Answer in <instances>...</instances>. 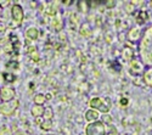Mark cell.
<instances>
[{"mask_svg": "<svg viewBox=\"0 0 152 135\" xmlns=\"http://www.w3.org/2000/svg\"><path fill=\"white\" fill-rule=\"evenodd\" d=\"M137 55L146 67H152V24L142 29V35L137 43Z\"/></svg>", "mask_w": 152, "mask_h": 135, "instance_id": "1", "label": "cell"}, {"mask_svg": "<svg viewBox=\"0 0 152 135\" xmlns=\"http://www.w3.org/2000/svg\"><path fill=\"white\" fill-rule=\"evenodd\" d=\"M90 107L97 112L108 113L112 107V101L110 97H94L89 102Z\"/></svg>", "mask_w": 152, "mask_h": 135, "instance_id": "2", "label": "cell"}, {"mask_svg": "<svg viewBox=\"0 0 152 135\" xmlns=\"http://www.w3.org/2000/svg\"><path fill=\"white\" fill-rule=\"evenodd\" d=\"M145 68H146V66L142 63V61L139 58V57L133 58L130 62H129V66H128V71H129V73H130L133 77L142 76Z\"/></svg>", "mask_w": 152, "mask_h": 135, "instance_id": "3", "label": "cell"}, {"mask_svg": "<svg viewBox=\"0 0 152 135\" xmlns=\"http://www.w3.org/2000/svg\"><path fill=\"white\" fill-rule=\"evenodd\" d=\"M85 134L86 135H106V126L104 122L96 120L94 123L88 124L85 128Z\"/></svg>", "mask_w": 152, "mask_h": 135, "instance_id": "4", "label": "cell"}, {"mask_svg": "<svg viewBox=\"0 0 152 135\" xmlns=\"http://www.w3.org/2000/svg\"><path fill=\"white\" fill-rule=\"evenodd\" d=\"M141 35H142V29L140 27H132L128 34H126V39H128L129 43L137 45V43L141 39Z\"/></svg>", "mask_w": 152, "mask_h": 135, "instance_id": "5", "label": "cell"}, {"mask_svg": "<svg viewBox=\"0 0 152 135\" xmlns=\"http://www.w3.org/2000/svg\"><path fill=\"white\" fill-rule=\"evenodd\" d=\"M18 107V101L17 100H14V101H9V102H5L3 104V106L0 107V112L5 116H11L14 115V112L17 109Z\"/></svg>", "mask_w": 152, "mask_h": 135, "instance_id": "6", "label": "cell"}, {"mask_svg": "<svg viewBox=\"0 0 152 135\" xmlns=\"http://www.w3.org/2000/svg\"><path fill=\"white\" fill-rule=\"evenodd\" d=\"M14 97H15V90H14V88H10V87L1 88V90H0V99H1L4 102L12 101Z\"/></svg>", "mask_w": 152, "mask_h": 135, "instance_id": "7", "label": "cell"}, {"mask_svg": "<svg viewBox=\"0 0 152 135\" xmlns=\"http://www.w3.org/2000/svg\"><path fill=\"white\" fill-rule=\"evenodd\" d=\"M11 14H12V17H14V20L17 23H21L22 22V20H23V10H22V7L20 5L15 4L14 6H12Z\"/></svg>", "mask_w": 152, "mask_h": 135, "instance_id": "8", "label": "cell"}, {"mask_svg": "<svg viewBox=\"0 0 152 135\" xmlns=\"http://www.w3.org/2000/svg\"><path fill=\"white\" fill-rule=\"evenodd\" d=\"M148 20H150V15H148L147 11H145V10H139V11L136 12L135 21H136V23L139 24V26H142V24H145Z\"/></svg>", "mask_w": 152, "mask_h": 135, "instance_id": "9", "label": "cell"}, {"mask_svg": "<svg viewBox=\"0 0 152 135\" xmlns=\"http://www.w3.org/2000/svg\"><path fill=\"white\" fill-rule=\"evenodd\" d=\"M122 56L125 61L130 62L133 58H135V49H133L132 46H124L122 50Z\"/></svg>", "mask_w": 152, "mask_h": 135, "instance_id": "10", "label": "cell"}, {"mask_svg": "<svg viewBox=\"0 0 152 135\" xmlns=\"http://www.w3.org/2000/svg\"><path fill=\"white\" fill-rule=\"evenodd\" d=\"M141 77L146 87L152 88V67H146Z\"/></svg>", "mask_w": 152, "mask_h": 135, "instance_id": "11", "label": "cell"}, {"mask_svg": "<svg viewBox=\"0 0 152 135\" xmlns=\"http://www.w3.org/2000/svg\"><path fill=\"white\" fill-rule=\"evenodd\" d=\"M10 45L12 46V50H14V54L17 55L20 53V47H21V43H20V38L17 35L12 34L10 36Z\"/></svg>", "mask_w": 152, "mask_h": 135, "instance_id": "12", "label": "cell"}, {"mask_svg": "<svg viewBox=\"0 0 152 135\" xmlns=\"http://www.w3.org/2000/svg\"><path fill=\"white\" fill-rule=\"evenodd\" d=\"M99 117H100L99 112L95 111V109H93V108L91 109H88V111L85 112V119L88 122H90V123H94V122H96L99 119Z\"/></svg>", "mask_w": 152, "mask_h": 135, "instance_id": "13", "label": "cell"}, {"mask_svg": "<svg viewBox=\"0 0 152 135\" xmlns=\"http://www.w3.org/2000/svg\"><path fill=\"white\" fill-rule=\"evenodd\" d=\"M44 111H45V107L43 105H35L32 107V115L37 118V117H43L44 115Z\"/></svg>", "mask_w": 152, "mask_h": 135, "instance_id": "14", "label": "cell"}, {"mask_svg": "<svg viewBox=\"0 0 152 135\" xmlns=\"http://www.w3.org/2000/svg\"><path fill=\"white\" fill-rule=\"evenodd\" d=\"M26 36L31 40H35V39H38V36H39V31L37 28H29L26 31Z\"/></svg>", "mask_w": 152, "mask_h": 135, "instance_id": "15", "label": "cell"}, {"mask_svg": "<svg viewBox=\"0 0 152 135\" xmlns=\"http://www.w3.org/2000/svg\"><path fill=\"white\" fill-rule=\"evenodd\" d=\"M79 33L83 36H90L91 35V28H90V26L88 23H84L83 26L80 27V29H79Z\"/></svg>", "mask_w": 152, "mask_h": 135, "instance_id": "16", "label": "cell"}, {"mask_svg": "<svg viewBox=\"0 0 152 135\" xmlns=\"http://www.w3.org/2000/svg\"><path fill=\"white\" fill-rule=\"evenodd\" d=\"M45 101H46V99H45V95H44V94H38V95H35V97H34L35 105H43Z\"/></svg>", "mask_w": 152, "mask_h": 135, "instance_id": "17", "label": "cell"}, {"mask_svg": "<svg viewBox=\"0 0 152 135\" xmlns=\"http://www.w3.org/2000/svg\"><path fill=\"white\" fill-rule=\"evenodd\" d=\"M44 118H46V120H50L54 116V112H53V108L51 107H46L45 111H44Z\"/></svg>", "mask_w": 152, "mask_h": 135, "instance_id": "18", "label": "cell"}, {"mask_svg": "<svg viewBox=\"0 0 152 135\" xmlns=\"http://www.w3.org/2000/svg\"><path fill=\"white\" fill-rule=\"evenodd\" d=\"M3 77H4L5 82H7V83H12L16 80V77L12 74V73H3Z\"/></svg>", "mask_w": 152, "mask_h": 135, "instance_id": "19", "label": "cell"}, {"mask_svg": "<svg viewBox=\"0 0 152 135\" xmlns=\"http://www.w3.org/2000/svg\"><path fill=\"white\" fill-rule=\"evenodd\" d=\"M6 67L9 69H18L20 68V63L17 62V61H10V62L6 63Z\"/></svg>", "mask_w": 152, "mask_h": 135, "instance_id": "20", "label": "cell"}, {"mask_svg": "<svg viewBox=\"0 0 152 135\" xmlns=\"http://www.w3.org/2000/svg\"><path fill=\"white\" fill-rule=\"evenodd\" d=\"M78 5L80 6V7H79V10H80L82 12H84V14L88 11V9H89V3H86V1H79V3H78Z\"/></svg>", "mask_w": 152, "mask_h": 135, "instance_id": "21", "label": "cell"}, {"mask_svg": "<svg viewBox=\"0 0 152 135\" xmlns=\"http://www.w3.org/2000/svg\"><path fill=\"white\" fill-rule=\"evenodd\" d=\"M29 56H31V58H32L33 61H35V62H38V61H39V58H40V57H39V54H38V50H37V49L29 53Z\"/></svg>", "mask_w": 152, "mask_h": 135, "instance_id": "22", "label": "cell"}, {"mask_svg": "<svg viewBox=\"0 0 152 135\" xmlns=\"http://www.w3.org/2000/svg\"><path fill=\"white\" fill-rule=\"evenodd\" d=\"M51 120H45V122H43V124L40 126V128L43 129V130H49V129H51Z\"/></svg>", "mask_w": 152, "mask_h": 135, "instance_id": "23", "label": "cell"}, {"mask_svg": "<svg viewBox=\"0 0 152 135\" xmlns=\"http://www.w3.org/2000/svg\"><path fill=\"white\" fill-rule=\"evenodd\" d=\"M128 105H129V99H128V97H125V96L121 97V100H119V106H121V107H126Z\"/></svg>", "mask_w": 152, "mask_h": 135, "instance_id": "24", "label": "cell"}, {"mask_svg": "<svg viewBox=\"0 0 152 135\" xmlns=\"http://www.w3.org/2000/svg\"><path fill=\"white\" fill-rule=\"evenodd\" d=\"M53 27L55 28V31H61V28H62V22H58L57 21V18H55L54 21H53Z\"/></svg>", "mask_w": 152, "mask_h": 135, "instance_id": "25", "label": "cell"}, {"mask_svg": "<svg viewBox=\"0 0 152 135\" xmlns=\"http://www.w3.org/2000/svg\"><path fill=\"white\" fill-rule=\"evenodd\" d=\"M0 135H12V131L9 127H3L0 129Z\"/></svg>", "mask_w": 152, "mask_h": 135, "instance_id": "26", "label": "cell"}, {"mask_svg": "<svg viewBox=\"0 0 152 135\" xmlns=\"http://www.w3.org/2000/svg\"><path fill=\"white\" fill-rule=\"evenodd\" d=\"M125 10L129 12V14H134V12L136 11V7H134L133 5H132V3H128L125 5Z\"/></svg>", "mask_w": 152, "mask_h": 135, "instance_id": "27", "label": "cell"}, {"mask_svg": "<svg viewBox=\"0 0 152 135\" xmlns=\"http://www.w3.org/2000/svg\"><path fill=\"white\" fill-rule=\"evenodd\" d=\"M110 128H111V130L107 133V135H117V134H118V131H117V128H115L113 126H111Z\"/></svg>", "mask_w": 152, "mask_h": 135, "instance_id": "28", "label": "cell"}, {"mask_svg": "<svg viewBox=\"0 0 152 135\" xmlns=\"http://www.w3.org/2000/svg\"><path fill=\"white\" fill-rule=\"evenodd\" d=\"M105 5H106L108 9H112L113 6H116V1H106Z\"/></svg>", "mask_w": 152, "mask_h": 135, "instance_id": "29", "label": "cell"}, {"mask_svg": "<svg viewBox=\"0 0 152 135\" xmlns=\"http://www.w3.org/2000/svg\"><path fill=\"white\" fill-rule=\"evenodd\" d=\"M43 122H44V120H43V117H37V118H35V123H37V124L42 126Z\"/></svg>", "mask_w": 152, "mask_h": 135, "instance_id": "30", "label": "cell"}, {"mask_svg": "<svg viewBox=\"0 0 152 135\" xmlns=\"http://www.w3.org/2000/svg\"><path fill=\"white\" fill-rule=\"evenodd\" d=\"M104 120H105V122H107V123H108V124L111 126V123H112V118H111V117H110L108 115L104 117Z\"/></svg>", "mask_w": 152, "mask_h": 135, "instance_id": "31", "label": "cell"}, {"mask_svg": "<svg viewBox=\"0 0 152 135\" xmlns=\"http://www.w3.org/2000/svg\"><path fill=\"white\" fill-rule=\"evenodd\" d=\"M5 29H6V26H5V23L4 22H0V32H5Z\"/></svg>", "mask_w": 152, "mask_h": 135, "instance_id": "32", "label": "cell"}, {"mask_svg": "<svg viewBox=\"0 0 152 135\" xmlns=\"http://www.w3.org/2000/svg\"><path fill=\"white\" fill-rule=\"evenodd\" d=\"M10 1L9 0H0V6H5V5H7Z\"/></svg>", "mask_w": 152, "mask_h": 135, "instance_id": "33", "label": "cell"}, {"mask_svg": "<svg viewBox=\"0 0 152 135\" xmlns=\"http://www.w3.org/2000/svg\"><path fill=\"white\" fill-rule=\"evenodd\" d=\"M15 135H29L28 133H26V131H22V130H20V131H17Z\"/></svg>", "mask_w": 152, "mask_h": 135, "instance_id": "34", "label": "cell"}, {"mask_svg": "<svg viewBox=\"0 0 152 135\" xmlns=\"http://www.w3.org/2000/svg\"><path fill=\"white\" fill-rule=\"evenodd\" d=\"M45 99H46V100H51V99H53V96H51V94H48V95L45 96Z\"/></svg>", "mask_w": 152, "mask_h": 135, "instance_id": "35", "label": "cell"}, {"mask_svg": "<svg viewBox=\"0 0 152 135\" xmlns=\"http://www.w3.org/2000/svg\"><path fill=\"white\" fill-rule=\"evenodd\" d=\"M63 4H66V5H71L72 1H63Z\"/></svg>", "mask_w": 152, "mask_h": 135, "instance_id": "36", "label": "cell"}, {"mask_svg": "<svg viewBox=\"0 0 152 135\" xmlns=\"http://www.w3.org/2000/svg\"><path fill=\"white\" fill-rule=\"evenodd\" d=\"M119 135H128V134H119Z\"/></svg>", "mask_w": 152, "mask_h": 135, "instance_id": "37", "label": "cell"}]
</instances>
